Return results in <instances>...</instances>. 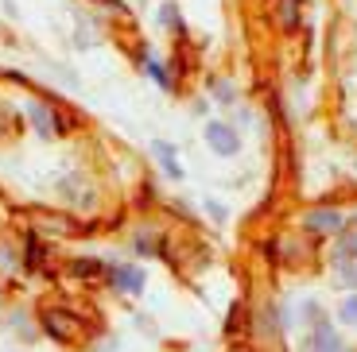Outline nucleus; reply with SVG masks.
Here are the masks:
<instances>
[{"label":"nucleus","mask_w":357,"mask_h":352,"mask_svg":"<svg viewBox=\"0 0 357 352\" xmlns=\"http://www.w3.org/2000/svg\"><path fill=\"white\" fill-rule=\"evenodd\" d=\"M43 326H47V333H51L54 341H74V337H82L78 317H70L66 310H47V314H43Z\"/></svg>","instance_id":"nucleus-1"},{"label":"nucleus","mask_w":357,"mask_h":352,"mask_svg":"<svg viewBox=\"0 0 357 352\" xmlns=\"http://www.w3.org/2000/svg\"><path fill=\"white\" fill-rule=\"evenodd\" d=\"M206 140H210V147H214L218 155H233V151H237V132H233L229 124H222V120L206 124Z\"/></svg>","instance_id":"nucleus-2"},{"label":"nucleus","mask_w":357,"mask_h":352,"mask_svg":"<svg viewBox=\"0 0 357 352\" xmlns=\"http://www.w3.org/2000/svg\"><path fill=\"white\" fill-rule=\"evenodd\" d=\"M113 282L121 287V291H128V294H140V291H144V275L136 271V267H116V271H113Z\"/></svg>","instance_id":"nucleus-3"},{"label":"nucleus","mask_w":357,"mask_h":352,"mask_svg":"<svg viewBox=\"0 0 357 352\" xmlns=\"http://www.w3.org/2000/svg\"><path fill=\"white\" fill-rule=\"evenodd\" d=\"M152 151H155V159H160L163 167H167V175H171V178H183V167H178V159H175V147H171V143L155 140V143H152Z\"/></svg>","instance_id":"nucleus-4"},{"label":"nucleus","mask_w":357,"mask_h":352,"mask_svg":"<svg viewBox=\"0 0 357 352\" xmlns=\"http://www.w3.org/2000/svg\"><path fill=\"white\" fill-rule=\"evenodd\" d=\"M307 221H311V229H319V232H334V229L342 225V213H334V209H314Z\"/></svg>","instance_id":"nucleus-5"},{"label":"nucleus","mask_w":357,"mask_h":352,"mask_svg":"<svg viewBox=\"0 0 357 352\" xmlns=\"http://www.w3.org/2000/svg\"><path fill=\"white\" fill-rule=\"evenodd\" d=\"M307 352H346V349H342V341L331 333V329L322 326L319 333H314V341H311V349H307Z\"/></svg>","instance_id":"nucleus-6"},{"label":"nucleus","mask_w":357,"mask_h":352,"mask_svg":"<svg viewBox=\"0 0 357 352\" xmlns=\"http://www.w3.org/2000/svg\"><path fill=\"white\" fill-rule=\"evenodd\" d=\"M27 113L36 116V128H39L43 136H51V132H54V124H51V116H47V109H43V105H31Z\"/></svg>","instance_id":"nucleus-7"},{"label":"nucleus","mask_w":357,"mask_h":352,"mask_svg":"<svg viewBox=\"0 0 357 352\" xmlns=\"http://www.w3.org/2000/svg\"><path fill=\"white\" fill-rule=\"evenodd\" d=\"M295 16H299V0H284V12H280V24H284V27H291V24H295Z\"/></svg>","instance_id":"nucleus-8"},{"label":"nucleus","mask_w":357,"mask_h":352,"mask_svg":"<svg viewBox=\"0 0 357 352\" xmlns=\"http://www.w3.org/2000/svg\"><path fill=\"white\" fill-rule=\"evenodd\" d=\"M342 317H346L349 326H357V294H354V298H346V306H342Z\"/></svg>","instance_id":"nucleus-9"},{"label":"nucleus","mask_w":357,"mask_h":352,"mask_svg":"<svg viewBox=\"0 0 357 352\" xmlns=\"http://www.w3.org/2000/svg\"><path fill=\"white\" fill-rule=\"evenodd\" d=\"M74 271H82L89 279V275H98L101 271V264H93V259H78V264H74Z\"/></svg>","instance_id":"nucleus-10"},{"label":"nucleus","mask_w":357,"mask_h":352,"mask_svg":"<svg viewBox=\"0 0 357 352\" xmlns=\"http://www.w3.org/2000/svg\"><path fill=\"white\" fill-rule=\"evenodd\" d=\"M218 101H233V89H229V81H218Z\"/></svg>","instance_id":"nucleus-11"},{"label":"nucleus","mask_w":357,"mask_h":352,"mask_svg":"<svg viewBox=\"0 0 357 352\" xmlns=\"http://www.w3.org/2000/svg\"><path fill=\"white\" fill-rule=\"evenodd\" d=\"M342 255H357V232H354V237H346V244H342Z\"/></svg>","instance_id":"nucleus-12"}]
</instances>
